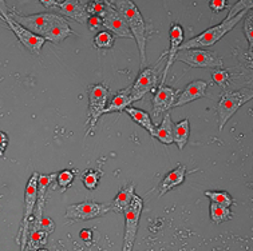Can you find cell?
Masks as SVG:
<instances>
[{
    "mask_svg": "<svg viewBox=\"0 0 253 251\" xmlns=\"http://www.w3.org/2000/svg\"><path fill=\"white\" fill-rule=\"evenodd\" d=\"M8 16L22 24L28 31L42 36L46 41L60 43L74 35V31L65 18L52 12H42L35 15H22L16 11H8Z\"/></svg>",
    "mask_w": 253,
    "mask_h": 251,
    "instance_id": "obj_1",
    "label": "cell"
},
{
    "mask_svg": "<svg viewBox=\"0 0 253 251\" xmlns=\"http://www.w3.org/2000/svg\"><path fill=\"white\" fill-rule=\"evenodd\" d=\"M113 5L118 11V14L124 18L131 35H133V39H135L137 41L139 55H141V66H145L146 64L147 28L141 11L133 0H114Z\"/></svg>",
    "mask_w": 253,
    "mask_h": 251,
    "instance_id": "obj_2",
    "label": "cell"
},
{
    "mask_svg": "<svg viewBox=\"0 0 253 251\" xmlns=\"http://www.w3.org/2000/svg\"><path fill=\"white\" fill-rule=\"evenodd\" d=\"M248 11H243L239 15H236L235 18L232 19H224V22H221L217 26L208 28L207 31L201 32L197 36L189 39L186 43L181 44L178 50H189V48H208L216 44L217 41L221 40L225 36L228 32H230L233 28L240 23V20L245 18Z\"/></svg>",
    "mask_w": 253,
    "mask_h": 251,
    "instance_id": "obj_3",
    "label": "cell"
},
{
    "mask_svg": "<svg viewBox=\"0 0 253 251\" xmlns=\"http://www.w3.org/2000/svg\"><path fill=\"white\" fill-rule=\"evenodd\" d=\"M252 99V90H248V88H241L237 91L222 92L216 107L220 131L224 130L228 120L236 114V111Z\"/></svg>",
    "mask_w": 253,
    "mask_h": 251,
    "instance_id": "obj_4",
    "label": "cell"
},
{
    "mask_svg": "<svg viewBox=\"0 0 253 251\" xmlns=\"http://www.w3.org/2000/svg\"><path fill=\"white\" fill-rule=\"evenodd\" d=\"M174 60H180L194 69H222L224 62L220 56L213 51L205 48H189L178 50L174 56Z\"/></svg>",
    "mask_w": 253,
    "mask_h": 251,
    "instance_id": "obj_5",
    "label": "cell"
},
{
    "mask_svg": "<svg viewBox=\"0 0 253 251\" xmlns=\"http://www.w3.org/2000/svg\"><path fill=\"white\" fill-rule=\"evenodd\" d=\"M38 177L39 174L35 171L30 177L26 186V192H24V211H23V219H22V226L19 230V237L20 239V249L23 250L27 245L28 234H30V224L33 220L34 209L37 203V192H38Z\"/></svg>",
    "mask_w": 253,
    "mask_h": 251,
    "instance_id": "obj_6",
    "label": "cell"
},
{
    "mask_svg": "<svg viewBox=\"0 0 253 251\" xmlns=\"http://www.w3.org/2000/svg\"><path fill=\"white\" fill-rule=\"evenodd\" d=\"M88 120H87V134H91L92 130L97 126V122L99 120L105 108L107 106V99H109V90L106 86L101 83L91 84L88 86Z\"/></svg>",
    "mask_w": 253,
    "mask_h": 251,
    "instance_id": "obj_7",
    "label": "cell"
},
{
    "mask_svg": "<svg viewBox=\"0 0 253 251\" xmlns=\"http://www.w3.org/2000/svg\"><path fill=\"white\" fill-rule=\"evenodd\" d=\"M142 210V198H139L138 195H134L130 206L125 210V237L122 251H133L135 237H137V230H138L139 218H141Z\"/></svg>",
    "mask_w": 253,
    "mask_h": 251,
    "instance_id": "obj_8",
    "label": "cell"
},
{
    "mask_svg": "<svg viewBox=\"0 0 253 251\" xmlns=\"http://www.w3.org/2000/svg\"><path fill=\"white\" fill-rule=\"evenodd\" d=\"M111 211L110 203H98L94 201H84L82 203L71 205L66 209V218L71 220H90L103 216Z\"/></svg>",
    "mask_w": 253,
    "mask_h": 251,
    "instance_id": "obj_9",
    "label": "cell"
},
{
    "mask_svg": "<svg viewBox=\"0 0 253 251\" xmlns=\"http://www.w3.org/2000/svg\"><path fill=\"white\" fill-rule=\"evenodd\" d=\"M178 94H180V91L175 88H171V87L165 86V84L158 86V90L153 96L152 101V120H154L156 124L161 122L162 118H164V112L174 107Z\"/></svg>",
    "mask_w": 253,
    "mask_h": 251,
    "instance_id": "obj_10",
    "label": "cell"
},
{
    "mask_svg": "<svg viewBox=\"0 0 253 251\" xmlns=\"http://www.w3.org/2000/svg\"><path fill=\"white\" fill-rule=\"evenodd\" d=\"M161 63V59L154 67H147V69L141 70L138 78L135 79L131 90H130V98L131 102H137L142 99L147 92L154 91L157 84H158V66Z\"/></svg>",
    "mask_w": 253,
    "mask_h": 251,
    "instance_id": "obj_11",
    "label": "cell"
},
{
    "mask_svg": "<svg viewBox=\"0 0 253 251\" xmlns=\"http://www.w3.org/2000/svg\"><path fill=\"white\" fill-rule=\"evenodd\" d=\"M0 16H1V19L7 23V26L11 28V31L16 35L19 41H20L31 54H34V55H39V54H41L42 47L46 43V40H44L43 37L38 36L34 32L28 31L27 28H24L22 24H19L16 20H14L11 16H8V14L0 15Z\"/></svg>",
    "mask_w": 253,
    "mask_h": 251,
    "instance_id": "obj_12",
    "label": "cell"
},
{
    "mask_svg": "<svg viewBox=\"0 0 253 251\" xmlns=\"http://www.w3.org/2000/svg\"><path fill=\"white\" fill-rule=\"evenodd\" d=\"M102 23L103 27L107 31L114 34L118 37H125V39H133V35L130 32L127 24L124 20V18L118 14V11L114 8V5H109L102 16Z\"/></svg>",
    "mask_w": 253,
    "mask_h": 251,
    "instance_id": "obj_13",
    "label": "cell"
},
{
    "mask_svg": "<svg viewBox=\"0 0 253 251\" xmlns=\"http://www.w3.org/2000/svg\"><path fill=\"white\" fill-rule=\"evenodd\" d=\"M169 37H170V47H169V51H166L165 54H162L161 58H166L168 56V62H166L165 70H164V75H162L161 83L160 84H165L166 76L169 73V70H170L171 64L174 62V56L177 54V51L180 48V46L184 41V30L178 23H173L170 26V30H169Z\"/></svg>",
    "mask_w": 253,
    "mask_h": 251,
    "instance_id": "obj_14",
    "label": "cell"
},
{
    "mask_svg": "<svg viewBox=\"0 0 253 251\" xmlns=\"http://www.w3.org/2000/svg\"><path fill=\"white\" fill-rule=\"evenodd\" d=\"M207 88L208 83L205 80H194V82L189 83L188 86L185 87V90H182L177 96L174 107H182V106L188 105L190 102L204 98L205 92H207Z\"/></svg>",
    "mask_w": 253,
    "mask_h": 251,
    "instance_id": "obj_15",
    "label": "cell"
},
{
    "mask_svg": "<svg viewBox=\"0 0 253 251\" xmlns=\"http://www.w3.org/2000/svg\"><path fill=\"white\" fill-rule=\"evenodd\" d=\"M58 9L60 14H63L66 18L74 19L75 22L81 24L87 23L88 15L86 12L84 4L81 0H63L58 3Z\"/></svg>",
    "mask_w": 253,
    "mask_h": 251,
    "instance_id": "obj_16",
    "label": "cell"
},
{
    "mask_svg": "<svg viewBox=\"0 0 253 251\" xmlns=\"http://www.w3.org/2000/svg\"><path fill=\"white\" fill-rule=\"evenodd\" d=\"M185 178H186V166L182 165V163H178L175 166V169H173L170 173H168L164 177V179L161 180V184H160V198L164 196L166 192H169L170 190H173L177 186H180L185 182Z\"/></svg>",
    "mask_w": 253,
    "mask_h": 251,
    "instance_id": "obj_17",
    "label": "cell"
},
{
    "mask_svg": "<svg viewBox=\"0 0 253 251\" xmlns=\"http://www.w3.org/2000/svg\"><path fill=\"white\" fill-rule=\"evenodd\" d=\"M134 190H135L134 183H129L125 187H122V190L118 192V195L114 198V201L110 203L111 211H114V213H125V210L129 207L131 201H133L134 195H135Z\"/></svg>",
    "mask_w": 253,
    "mask_h": 251,
    "instance_id": "obj_18",
    "label": "cell"
},
{
    "mask_svg": "<svg viewBox=\"0 0 253 251\" xmlns=\"http://www.w3.org/2000/svg\"><path fill=\"white\" fill-rule=\"evenodd\" d=\"M152 137L157 138L166 146H170L173 143V122H171L170 114H165L160 124H157V127H154Z\"/></svg>",
    "mask_w": 253,
    "mask_h": 251,
    "instance_id": "obj_19",
    "label": "cell"
},
{
    "mask_svg": "<svg viewBox=\"0 0 253 251\" xmlns=\"http://www.w3.org/2000/svg\"><path fill=\"white\" fill-rule=\"evenodd\" d=\"M130 90H131V86L126 87L124 90H120L117 92L113 98V101L110 102V105L106 106L105 108V112L103 114H109V112H121V111H125L129 106H131V98H130Z\"/></svg>",
    "mask_w": 253,
    "mask_h": 251,
    "instance_id": "obj_20",
    "label": "cell"
},
{
    "mask_svg": "<svg viewBox=\"0 0 253 251\" xmlns=\"http://www.w3.org/2000/svg\"><path fill=\"white\" fill-rule=\"evenodd\" d=\"M125 111H126V114L129 115L130 118L133 119L135 123L138 124V126H141L142 128H145L150 135H153V131H154L156 124L153 123L150 114H147L146 111L141 110V108L131 107V106H129V107H127Z\"/></svg>",
    "mask_w": 253,
    "mask_h": 251,
    "instance_id": "obj_21",
    "label": "cell"
},
{
    "mask_svg": "<svg viewBox=\"0 0 253 251\" xmlns=\"http://www.w3.org/2000/svg\"><path fill=\"white\" fill-rule=\"evenodd\" d=\"M190 135V123L189 119H184L178 123L173 124V142H174L178 150H184Z\"/></svg>",
    "mask_w": 253,
    "mask_h": 251,
    "instance_id": "obj_22",
    "label": "cell"
},
{
    "mask_svg": "<svg viewBox=\"0 0 253 251\" xmlns=\"http://www.w3.org/2000/svg\"><path fill=\"white\" fill-rule=\"evenodd\" d=\"M211 219H212L213 223H224L226 220L232 219V211H230L229 207H226V206H221L217 205V203H211Z\"/></svg>",
    "mask_w": 253,
    "mask_h": 251,
    "instance_id": "obj_23",
    "label": "cell"
},
{
    "mask_svg": "<svg viewBox=\"0 0 253 251\" xmlns=\"http://www.w3.org/2000/svg\"><path fill=\"white\" fill-rule=\"evenodd\" d=\"M111 1H105V0H87L84 3V8L88 16H99L102 18L105 11L109 5H111Z\"/></svg>",
    "mask_w": 253,
    "mask_h": 251,
    "instance_id": "obj_24",
    "label": "cell"
},
{
    "mask_svg": "<svg viewBox=\"0 0 253 251\" xmlns=\"http://www.w3.org/2000/svg\"><path fill=\"white\" fill-rule=\"evenodd\" d=\"M204 195L208 196L211 202L213 203H217V205L226 206V207H230L233 205V198L228 191H222V190H212V191H205Z\"/></svg>",
    "mask_w": 253,
    "mask_h": 251,
    "instance_id": "obj_25",
    "label": "cell"
},
{
    "mask_svg": "<svg viewBox=\"0 0 253 251\" xmlns=\"http://www.w3.org/2000/svg\"><path fill=\"white\" fill-rule=\"evenodd\" d=\"M114 35L106 30V31L98 32L97 35H95V37H94V46L98 50H110L111 47L114 46Z\"/></svg>",
    "mask_w": 253,
    "mask_h": 251,
    "instance_id": "obj_26",
    "label": "cell"
},
{
    "mask_svg": "<svg viewBox=\"0 0 253 251\" xmlns=\"http://www.w3.org/2000/svg\"><path fill=\"white\" fill-rule=\"evenodd\" d=\"M75 174H77L75 170H62V171L58 173L55 180L58 183L60 192L66 191L73 184L74 179H75Z\"/></svg>",
    "mask_w": 253,
    "mask_h": 251,
    "instance_id": "obj_27",
    "label": "cell"
},
{
    "mask_svg": "<svg viewBox=\"0 0 253 251\" xmlns=\"http://www.w3.org/2000/svg\"><path fill=\"white\" fill-rule=\"evenodd\" d=\"M50 234L43 231V230H37V231H30L28 234L27 245H30L34 249H41V247L46 246L47 238Z\"/></svg>",
    "mask_w": 253,
    "mask_h": 251,
    "instance_id": "obj_28",
    "label": "cell"
},
{
    "mask_svg": "<svg viewBox=\"0 0 253 251\" xmlns=\"http://www.w3.org/2000/svg\"><path fill=\"white\" fill-rule=\"evenodd\" d=\"M102 173L99 170H88L84 173L82 178V182L84 184V187L90 190V191H94L95 188L98 187V183H99V179H101Z\"/></svg>",
    "mask_w": 253,
    "mask_h": 251,
    "instance_id": "obj_29",
    "label": "cell"
},
{
    "mask_svg": "<svg viewBox=\"0 0 253 251\" xmlns=\"http://www.w3.org/2000/svg\"><path fill=\"white\" fill-rule=\"evenodd\" d=\"M212 79L220 87H228L230 83V70L216 69L212 72Z\"/></svg>",
    "mask_w": 253,
    "mask_h": 251,
    "instance_id": "obj_30",
    "label": "cell"
},
{
    "mask_svg": "<svg viewBox=\"0 0 253 251\" xmlns=\"http://www.w3.org/2000/svg\"><path fill=\"white\" fill-rule=\"evenodd\" d=\"M253 4V0H239L236 4H233L230 7L229 12H228V16L225 19H232L235 18L236 15H239L240 12L243 11H251Z\"/></svg>",
    "mask_w": 253,
    "mask_h": 251,
    "instance_id": "obj_31",
    "label": "cell"
},
{
    "mask_svg": "<svg viewBox=\"0 0 253 251\" xmlns=\"http://www.w3.org/2000/svg\"><path fill=\"white\" fill-rule=\"evenodd\" d=\"M244 34L247 37V41L249 44V51H252L253 48V15L252 11L251 14L247 16L245 15V23H244Z\"/></svg>",
    "mask_w": 253,
    "mask_h": 251,
    "instance_id": "obj_32",
    "label": "cell"
},
{
    "mask_svg": "<svg viewBox=\"0 0 253 251\" xmlns=\"http://www.w3.org/2000/svg\"><path fill=\"white\" fill-rule=\"evenodd\" d=\"M209 7L213 12H221L229 7L228 0H209Z\"/></svg>",
    "mask_w": 253,
    "mask_h": 251,
    "instance_id": "obj_33",
    "label": "cell"
},
{
    "mask_svg": "<svg viewBox=\"0 0 253 251\" xmlns=\"http://www.w3.org/2000/svg\"><path fill=\"white\" fill-rule=\"evenodd\" d=\"M87 24L90 31H97V30H99L101 27H103L102 18H99V16H88Z\"/></svg>",
    "mask_w": 253,
    "mask_h": 251,
    "instance_id": "obj_34",
    "label": "cell"
},
{
    "mask_svg": "<svg viewBox=\"0 0 253 251\" xmlns=\"http://www.w3.org/2000/svg\"><path fill=\"white\" fill-rule=\"evenodd\" d=\"M54 228H55V224L50 218H42L41 223H39V230H43V231L51 234L54 231Z\"/></svg>",
    "mask_w": 253,
    "mask_h": 251,
    "instance_id": "obj_35",
    "label": "cell"
},
{
    "mask_svg": "<svg viewBox=\"0 0 253 251\" xmlns=\"http://www.w3.org/2000/svg\"><path fill=\"white\" fill-rule=\"evenodd\" d=\"M41 1V4L43 7H46V8H56L58 7V0H39Z\"/></svg>",
    "mask_w": 253,
    "mask_h": 251,
    "instance_id": "obj_36",
    "label": "cell"
},
{
    "mask_svg": "<svg viewBox=\"0 0 253 251\" xmlns=\"http://www.w3.org/2000/svg\"><path fill=\"white\" fill-rule=\"evenodd\" d=\"M8 135H7V133H4V131H0V146L4 147V148H7V146H8Z\"/></svg>",
    "mask_w": 253,
    "mask_h": 251,
    "instance_id": "obj_37",
    "label": "cell"
},
{
    "mask_svg": "<svg viewBox=\"0 0 253 251\" xmlns=\"http://www.w3.org/2000/svg\"><path fill=\"white\" fill-rule=\"evenodd\" d=\"M8 7H7V3L5 0H0V15H7L8 14Z\"/></svg>",
    "mask_w": 253,
    "mask_h": 251,
    "instance_id": "obj_38",
    "label": "cell"
},
{
    "mask_svg": "<svg viewBox=\"0 0 253 251\" xmlns=\"http://www.w3.org/2000/svg\"><path fill=\"white\" fill-rule=\"evenodd\" d=\"M22 251H37V249H34V247H31L30 245H26V247H24Z\"/></svg>",
    "mask_w": 253,
    "mask_h": 251,
    "instance_id": "obj_39",
    "label": "cell"
},
{
    "mask_svg": "<svg viewBox=\"0 0 253 251\" xmlns=\"http://www.w3.org/2000/svg\"><path fill=\"white\" fill-rule=\"evenodd\" d=\"M4 152H5L4 147L0 146V158H3V156H4Z\"/></svg>",
    "mask_w": 253,
    "mask_h": 251,
    "instance_id": "obj_40",
    "label": "cell"
},
{
    "mask_svg": "<svg viewBox=\"0 0 253 251\" xmlns=\"http://www.w3.org/2000/svg\"><path fill=\"white\" fill-rule=\"evenodd\" d=\"M81 1H82L83 4H84V3H86V1H87V0H81ZM105 1H110V0H105Z\"/></svg>",
    "mask_w": 253,
    "mask_h": 251,
    "instance_id": "obj_41",
    "label": "cell"
}]
</instances>
